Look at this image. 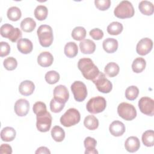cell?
Listing matches in <instances>:
<instances>
[{
    "instance_id": "1",
    "label": "cell",
    "mask_w": 154,
    "mask_h": 154,
    "mask_svg": "<svg viewBox=\"0 0 154 154\" xmlns=\"http://www.w3.org/2000/svg\"><path fill=\"white\" fill-rule=\"evenodd\" d=\"M78 67L83 76L88 80L92 81L99 73L98 67L89 58H81L78 63Z\"/></svg>"
},
{
    "instance_id": "2",
    "label": "cell",
    "mask_w": 154,
    "mask_h": 154,
    "mask_svg": "<svg viewBox=\"0 0 154 154\" xmlns=\"http://www.w3.org/2000/svg\"><path fill=\"white\" fill-rule=\"evenodd\" d=\"M40 44L42 46L48 48L50 46L54 40L52 28L48 25H40L37 31Z\"/></svg>"
},
{
    "instance_id": "3",
    "label": "cell",
    "mask_w": 154,
    "mask_h": 154,
    "mask_svg": "<svg viewBox=\"0 0 154 154\" xmlns=\"http://www.w3.org/2000/svg\"><path fill=\"white\" fill-rule=\"evenodd\" d=\"M135 10L131 2L128 1H121L114 10L116 17L119 19L130 18L134 16Z\"/></svg>"
},
{
    "instance_id": "4",
    "label": "cell",
    "mask_w": 154,
    "mask_h": 154,
    "mask_svg": "<svg viewBox=\"0 0 154 154\" xmlns=\"http://www.w3.org/2000/svg\"><path fill=\"white\" fill-rule=\"evenodd\" d=\"M81 119V115L78 109L71 108L67 109L60 117V123L65 127H70L78 123Z\"/></svg>"
},
{
    "instance_id": "5",
    "label": "cell",
    "mask_w": 154,
    "mask_h": 154,
    "mask_svg": "<svg viewBox=\"0 0 154 154\" xmlns=\"http://www.w3.org/2000/svg\"><path fill=\"white\" fill-rule=\"evenodd\" d=\"M0 33L2 37L9 39L11 42H16L22 37V34L20 29L14 28L9 23L2 25L0 28Z\"/></svg>"
},
{
    "instance_id": "6",
    "label": "cell",
    "mask_w": 154,
    "mask_h": 154,
    "mask_svg": "<svg viewBox=\"0 0 154 154\" xmlns=\"http://www.w3.org/2000/svg\"><path fill=\"white\" fill-rule=\"evenodd\" d=\"M106 106V102L104 97L96 96L91 98L86 105L88 112L91 114L100 113L105 110Z\"/></svg>"
},
{
    "instance_id": "7",
    "label": "cell",
    "mask_w": 154,
    "mask_h": 154,
    "mask_svg": "<svg viewBox=\"0 0 154 154\" xmlns=\"http://www.w3.org/2000/svg\"><path fill=\"white\" fill-rule=\"evenodd\" d=\"M119 116L123 119L131 121L137 116V111L134 106L127 102L120 103L117 107Z\"/></svg>"
},
{
    "instance_id": "8",
    "label": "cell",
    "mask_w": 154,
    "mask_h": 154,
    "mask_svg": "<svg viewBox=\"0 0 154 154\" xmlns=\"http://www.w3.org/2000/svg\"><path fill=\"white\" fill-rule=\"evenodd\" d=\"M92 81L96 85L97 90L101 93H108L112 90V83L106 78L105 74L101 72Z\"/></svg>"
},
{
    "instance_id": "9",
    "label": "cell",
    "mask_w": 154,
    "mask_h": 154,
    "mask_svg": "<svg viewBox=\"0 0 154 154\" xmlns=\"http://www.w3.org/2000/svg\"><path fill=\"white\" fill-rule=\"evenodd\" d=\"M71 90L74 98L77 102L84 101L87 96V90L85 84L79 81H75L71 85Z\"/></svg>"
},
{
    "instance_id": "10",
    "label": "cell",
    "mask_w": 154,
    "mask_h": 154,
    "mask_svg": "<svg viewBox=\"0 0 154 154\" xmlns=\"http://www.w3.org/2000/svg\"><path fill=\"white\" fill-rule=\"evenodd\" d=\"M36 127L37 129L42 132L49 131L52 124V116L51 114L46 111L41 114L37 115Z\"/></svg>"
},
{
    "instance_id": "11",
    "label": "cell",
    "mask_w": 154,
    "mask_h": 154,
    "mask_svg": "<svg viewBox=\"0 0 154 154\" xmlns=\"http://www.w3.org/2000/svg\"><path fill=\"white\" fill-rule=\"evenodd\" d=\"M138 107L140 111L149 116L154 114V100L149 97H143L138 101Z\"/></svg>"
},
{
    "instance_id": "12",
    "label": "cell",
    "mask_w": 154,
    "mask_h": 154,
    "mask_svg": "<svg viewBox=\"0 0 154 154\" xmlns=\"http://www.w3.org/2000/svg\"><path fill=\"white\" fill-rule=\"evenodd\" d=\"M153 41L147 37L141 39L136 46V51L140 55H146L148 54L152 49Z\"/></svg>"
},
{
    "instance_id": "13",
    "label": "cell",
    "mask_w": 154,
    "mask_h": 154,
    "mask_svg": "<svg viewBox=\"0 0 154 154\" xmlns=\"http://www.w3.org/2000/svg\"><path fill=\"white\" fill-rule=\"evenodd\" d=\"M69 97V93L65 85H58L54 89V98L63 103H66Z\"/></svg>"
},
{
    "instance_id": "14",
    "label": "cell",
    "mask_w": 154,
    "mask_h": 154,
    "mask_svg": "<svg viewBox=\"0 0 154 154\" xmlns=\"http://www.w3.org/2000/svg\"><path fill=\"white\" fill-rule=\"evenodd\" d=\"M14 109L18 116H25L29 110V103L25 99H19L15 102Z\"/></svg>"
},
{
    "instance_id": "15",
    "label": "cell",
    "mask_w": 154,
    "mask_h": 154,
    "mask_svg": "<svg viewBox=\"0 0 154 154\" xmlns=\"http://www.w3.org/2000/svg\"><path fill=\"white\" fill-rule=\"evenodd\" d=\"M109 130L112 135L114 137H120L125 133L126 128L125 125L122 122L115 120L110 124Z\"/></svg>"
},
{
    "instance_id": "16",
    "label": "cell",
    "mask_w": 154,
    "mask_h": 154,
    "mask_svg": "<svg viewBox=\"0 0 154 154\" xmlns=\"http://www.w3.org/2000/svg\"><path fill=\"white\" fill-rule=\"evenodd\" d=\"M125 147L128 152L131 153L135 152L140 147V140L137 137H129L125 141Z\"/></svg>"
},
{
    "instance_id": "17",
    "label": "cell",
    "mask_w": 154,
    "mask_h": 154,
    "mask_svg": "<svg viewBox=\"0 0 154 154\" xmlns=\"http://www.w3.org/2000/svg\"><path fill=\"white\" fill-rule=\"evenodd\" d=\"M17 49L23 54H28L32 51L33 45L31 41L28 38H20L17 41Z\"/></svg>"
},
{
    "instance_id": "18",
    "label": "cell",
    "mask_w": 154,
    "mask_h": 154,
    "mask_svg": "<svg viewBox=\"0 0 154 154\" xmlns=\"http://www.w3.org/2000/svg\"><path fill=\"white\" fill-rule=\"evenodd\" d=\"M54 61V57L52 55L47 51L41 52L37 57L38 64L43 67H49L52 65Z\"/></svg>"
},
{
    "instance_id": "19",
    "label": "cell",
    "mask_w": 154,
    "mask_h": 154,
    "mask_svg": "<svg viewBox=\"0 0 154 154\" xmlns=\"http://www.w3.org/2000/svg\"><path fill=\"white\" fill-rule=\"evenodd\" d=\"M35 89V85L31 81L29 80H25L22 81L19 87V91L22 95L29 96L32 94Z\"/></svg>"
},
{
    "instance_id": "20",
    "label": "cell",
    "mask_w": 154,
    "mask_h": 154,
    "mask_svg": "<svg viewBox=\"0 0 154 154\" xmlns=\"http://www.w3.org/2000/svg\"><path fill=\"white\" fill-rule=\"evenodd\" d=\"M79 48L82 54H90L95 51L96 45L90 39H84L79 43Z\"/></svg>"
},
{
    "instance_id": "21",
    "label": "cell",
    "mask_w": 154,
    "mask_h": 154,
    "mask_svg": "<svg viewBox=\"0 0 154 154\" xmlns=\"http://www.w3.org/2000/svg\"><path fill=\"white\" fill-rule=\"evenodd\" d=\"M118 46L117 40L113 38H107L102 43L103 49L106 52L109 54L115 52L117 50Z\"/></svg>"
},
{
    "instance_id": "22",
    "label": "cell",
    "mask_w": 154,
    "mask_h": 154,
    "mask_svg": "<svg viewBox=\"0 0 154 154\" xmlns=\"http://www.w3.org/2000/svg\"><path fill=\"white\" fill-rule=\"evenodd\" d=\"M84 147L85 148V154H97L98 152L96 149V146L97 144L96 140L92 137H87L85 138Z\"/></svg>"
},
{
    "instance_id": "23",
    "label": "cell",
    "mask_w": 154,
    "mask_h": 154,
    "mask_svg": "<svg viewBox=\"0 0 154 154\" xmlns=\"http://www.w3.org/2000/svg\"><path fill=\"white\" fill-rule=\"evenodd\" d=\"M16 135V132L15 129L12 127H5L1 132V138L4 141H13Z\"/></svg>"
},
{
    "instance_id": "24",
    "label": "cell",
    "mask_w": 154,
    "mask_h": 154,
    "mask_svg": "<svg viewBox=\"0 0 154 154\" xmlns=\"http://www.w3.org/2000/svg\"><path fill=\"white\" fill-rule=\"evenodd\" d=\"M138 8L140 12L146 16L153 14L154 11V7L153 4L148 1H142L139 3Z\"/></svg>"
},
{
    "instance_id": "25",
    "label": "cell",
    "mask_w": 154,
    "mask_h": 154,
    "mask_svg": "<svg viewBox=\"0 0 154 154\" xmlns=\"http://www.w3.org/2000/svg\"><path fill=\"white\" fill-rule=\"evenodd\" d=\"M36 26L35 20L31 17L25 18L20 23V28L22 30L26 32H32Z\"/></svg>"
},
{
    "instance_id": "26",
    "label": "cell",
    "mask_w": 154,
    "mask_h": 154,
    "mask_svg": "<svg viewBox=\"0 0 154 154\" xmlns=\"http://www.w3.org/2000/svg\"><path fill=\"white\" fill-rule=\"evenodd\" d=\"M65 55L69 58H73L76 56L78 52L77 45L73 42H68L66 44L64 49Z\"/></svg>"
},
{
    "instance_id": "27",
    "label": "cell",
    "mask_w": 154,
    "mask_h": 154,
    "mask_svg": "<svg viewBox=\"0 0 154 154\" xmlns=\"http://www.w3.org/2000/svg\"><path fill=\"white\" fill-rule=\"evenodd\" d=\"M84 125L89 130H95L99 126L98 119L93 115H88L85 117Z\"/></svg>"
},
{
    "instance_id": "28",
    "label": "cell",
    "mask_w": 154,
    "mask_h": 154,
    "mask_svg": "<svg viewBox=\"0 0 154 154\" xmlns=\"http://www.w3.org/2000/svg\"><path fill=\"white\" fill-rule=\"evenodd\" d=\"M146 66V60L141 57L136 58L132 62V69L134 72L139 73L142 72Z\"/></svg>"
},
{
    "instance_id": "29",
    "label": "cell",
    "mask_w": 154,
    "mask_h": 154,
    "mask_svg": "<svg viewBox=\"0 0 154 154\" xmlns=\"http://www.w3.org/2000/svg\"><path fill=\"white\" fill-rule=\"evenodd\" d=\"M120 70V67L119 65L114 63V62H111L108 63L104 69L105 73L110 78L114 77L117 76Z\"/></svg>"
},
{
    "instance_id": "30",
    "label": "cell",
    "mask_w": 154,
    "mask_h": 154,
    "mask_svg": "<svg viewBox=\"0 0 154 154\" xmlns=\"http://www.w3.org/2000/svg\"><path fill=\"white\" fill-rule=\"evenodd\" d=\"M51 136L55 141L61 142L65 138V132L61 127L55 126L51 130Z\"/></svg>"
},
{
    "instance_id": "31",
    "label": "cell",
    "mask_w": 154,
    "mask_h": 154,
    "mask_svg": "<svg viewBox=\"0 0 154 154\" xmlns=\"http://www.w3.org/2000/svg\"><path fill=\"white\" fill-rule=\"evenodd\" d=\"M123 29V25L119 22H112L107 26V32L110 35L120 34Z\"/></svg>"
},
{
    "instance_id": "32",
    "label": "cell",
    "mask_w": 154,
    "mask_h": 154,
    "mask_svg": "<svg viewBox=\"0 0 154 154\" xmlns=\"http://www.w3.org/2000/svg\"><path fill=\"white\" fill-rule=\"evenodd\" d=\"M142 141L144 146L152 147L154 145V131L153 130H147L142 135Z\"/></svg>"
},
{
    "instance_id": "33",
    "label": "cell",
    "mask_w": 154,
    "mask_h": 154,
    "mask_svg": "<svg viewBox=\"0 0 154 154\" xmlns=\"http://www.w3.org/2000/svg\"><path fill=\"white\" fill-rule=\"evenodd\" d=\"M7 16L8 19L11 21H17L22 16V13L19 8L17 7H11L7 10Z\"/></svg>"
},
{
    "instance_id": "34",
    "label": "cell",
    "mask_w": 154,
    "mask_h": 154,
    "mask_svg": "<svg viewBox=\"0 0 154 154\" xmlns=\"http://www.w3.org/2000/svg\"><path fill=\"white\" fill-rule=\"evenodd\" d=\"M48 8L45 5H38L34 10L35 17L38 20H44L46 19L48 16Z\"/></svg>"
},
{
    "instance_id": "35",
    "label": "cell",
    "mask_w": 154,
    "mask_h": 154,
    "mask_svg": "<svg viewBox=\"0 0 154 154\" xmlns=\"http://www.w3.org/2000/svg\"><path fill=\"white\" fill-rule=\"evenodd\" d=\"M86 36V30L82 26H76L74 28L72 32V38L77 41L84 40Z\"/></svg>"
},
{
    "instance_id": "36",
    "label": "cell",
    "mask_w": 154,
    "mask_h": 154,
    "mask_svg": "<svg viewBox=\"0 0 154 154\" xmlns=\"http://www.w3.org/2000/svg\"><path fill=\"white\" fill-rule=\"evenodd\" d=\"M139 90L137 86L131 85L125 90V97L128 100H134L138 96Z\"/></svg>"
},
{
    "instance_id": "37",
    "label": "cell",
    "mask_w": 154,
    "mask_h": 154,
    "mask_svg": "<svg viewBox=\"0 0 154 154\" xmlns=\"http://www.w3.org/2000/svg\"><path fill=\"white\" fill-rule=\"evenodd\" d=\"M59 73L55 70H51L45 74V80L49 84H54L60 80Z\"/></svg>"
},
{
    "instance_id": "38",
    "label": "cell",
    "mask_w": 154,
    "mask_h": 154,
    "mask_svg": "<svg viewBox=\"0 0 154 154\" xmlns=\"http://www.w3.org/2000/svg\"><path fill=\"white\" fill-rule=\"evenodd\" d=\"M3 65L7 70H13L17 66V61L14 57H10L4 60Z\"/></svg>"
},
{
    "instance_id": "39",
    "label": "cell",
    "mask_w": 154,
    "mask_h": 154,
    "mask_svg": "<svg viewBox=\"0 0 154 154\" xmlns=\"http://www.w3.org/2000/svg\"><path fill=\"white\" fill-rule=\"evenodd\" d=\"M65 103L60 102L54 98L52 99L50 102V109L52 112L55 113L60 112L64 108Z\"/></svg>"
},
{
    "instance_id": "40",
    "label": "cell",
    "mask_w": 154,
    "mask_h": 154,
    "mask_svg": "<svg viewBox=\"0 0 154 154\" xmlns=\"http://www.w3.org/2000/svg\"><path fill=\"white\" fill-rule=\"evenodd\" d=\"M32 110L34 113L37 116L38 114H43L47 111L46 105L45 103L42 102H35L32 107Z\"/></svg>"
},
{
    "instance_id": "41",
    "label": "cell",
    "mask_w": 154,
    "mask_h": 154,
    "mask_svg": "<svg viewBox=\"0 0 154 154\" xmlns=\"http://www.w3.org/2000/svg\"><path fill=\"white\" fill-rule=\"evenodd\" d=\"M95 6L97 9L101 11H105L108 10L111 5L110 0H95Z\"/></svg>"
},
{
    "instance_id": "42",
    "label": "cell",
    "mask_w": 154,
    "mask_h": 154,
    "mask_svg": "<svg viewBox=\"0 0 154 154\" xmlns=\"http://www.w3.org/2000/svg\"><path fill=\"white\" fill-rule=\"evenodd\" d=\"M0 56L1 57H5L10 54V46L7 42H1L0 43Z\"/></svg>"
},
{
    "instance_id": "43",
    "label": "cell",
    "mask_w": 154,
    "mask_h": 154,
    "mask_svg": "<svg viewBox=\"0 0 154 154\" xmlns=\"http://www.w3.org/2000/svg\"><path fill=\"white\" fill-rule=\"evenodd\" d=\"M89 34L94 40H100L103 37V32L99 28L92 29L90 31Z\"/></svg>"
},
{
    "instance_id": "44",
    "label": "cell",
    "mask_w": 154,
    "mask_h": 154,
    "mask_svg": "<svg viewBox=\"0 0 154 154\" xmlns=\"http://www.w3.org/2000/svg\"><path fill=\"white\" fill-rule=\"evenodd\" d=\"M12 153V148L8 144H2L0 147L1 154H11Z\"/></svg>"
},
{
    "instance_id": "45",
    "label": "cell",
    "mask_w": 154,
    "mask_h": 154,
    "mask_svg": "<svg viewBox=\"0 0 154 154\" xmlns=\"http://www.w3.org/2000/svg\"><path fill=\"white\" fill-rule=\"evenodd\" d=\"M36 154L37 153H51L50 150H49L48 148H47L46 147H44V146H42L38 147L37 150L35 152Z\"/></svg>"
}]
</instances>
